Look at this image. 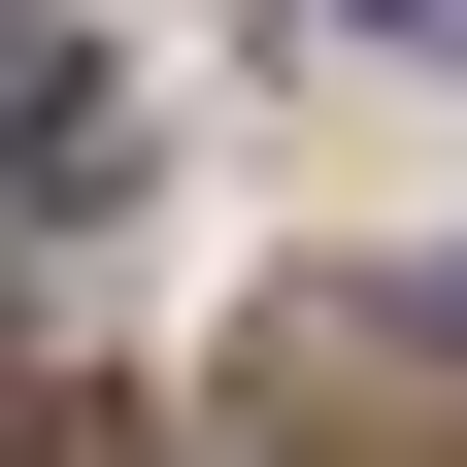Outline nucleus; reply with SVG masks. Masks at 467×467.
<instances>
[{
  "label": "nucleus",
  "mask_w": 467,
  "mask_h": 467,
  "mask_svg": "<svg viewBox=\"0 0 467 467\" xmlns=\"http://www.w3.org/2000/svg\"><path fill=\"white\" fill-rule=\"evenodd\" d=\"M134 100H100V34H34V0H0V234H67V201H134Z\"/></svg>",
  "instance_id": "1"
},
{
  "label": "nucleus",
  "mask_w": 467,
  "mask_h": 467,
  "mask_svg": "<svg viewBox=\"0 0 467 467\" xmlns=\"http://www.w3.org/2000/svg\"><path fill=\"white\" fill-rule=\"evenodd\" d=\"M400 34H467V0H400Z\"/></svg>",
  "instance_id": "2"
}]
</instances>
